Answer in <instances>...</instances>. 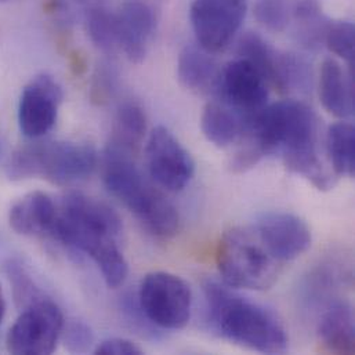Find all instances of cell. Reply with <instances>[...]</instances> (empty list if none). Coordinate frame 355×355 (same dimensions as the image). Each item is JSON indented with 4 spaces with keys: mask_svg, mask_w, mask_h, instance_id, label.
I'll return each instance as SVG.
<instances>
[{
    "mask_svg": "<svg viewBox=\"0 0 355 355\" xmlns=\"http://www.w3.org/2000/svg\"><path fill=\"white\" fill-rule=\"evenodd\" d=\"M318 116L304 103L284 100L267 104L250 116L239 141L252 147L261 159L281 153L285 166L311 181L318 189L335 185L318 154Z\"/></svg>",
    "mask_w": 355,
    "mask_h": 355,
    "instance_id": "6da1fadb",
    "label": "cell"
},
{
    "mask_svg": "<svg viewBox=\"0 0 355 355\" xmlns=\"http://www.w3.org/2000/svg\"><path fill=\"white\" fill-rule=\"evenodd\" d=\"M122 232L119 216L104 202L82 192H68L58 206L53 241L89 256L110 288L128 277V261L118 245Z\"/></svg>",
    "mask_w": 355,
    "mask_h": 355,
    "instance_id": "7a4b0ae2",
    "label": "cell"
},
{
    "mask_svg": "<svg viewBox=\"0 0 355 355\" xmlns=\"http://www.w3.org/2000/svg\"><path fill=\"white\" fill-rule=\"evenodd\" d=\"M207 320L223 338L264 354H282L288 335L279 320L266 307L253 303L227 285L205 284Z\"/></svg>",
    "mask_w": 355,
    "mask_h": 355,
    "instance_id": "3957f363",
    "label": "cell"
},
{
    "mask_svg": "<svg viewBox=\"0 0 355 355\" xmlns=\"http://www.w3.org/2000/svg\"><path fill=\"white\" fill-rule=\"evenodd\" d=\"M135 155L107 147L104 184L143 225L159 238L178 234L180 216L176 206L147 178L133 161Z\"/></svg>",
    "mask_w": 355,
    "mask_h": 355,
    "instance_id": "277c9868",
    "label": "cell"
},
{
    "mask_svg": "<svg viewBox=\"0 0 355 355\" xmlns=\"http://www.w3.org/2000/svg\"><path fill=\"white\" fill-rule=\"evenodd\" d=\"M97 168L93 146L72 141L36 143L19 148L8 165L12 180L43 178L57 185H71L90 178Z\"/></svg>",
    "mask_w": 355,
    "mask_h": 355,
    "instance_id": "5b68a950",
    "label": "cell"
},
{
    "mask_svg": "<svg viewBox=\"0 0 355 355\" xmlns=\"http://www.w3.org/2000/svg\"><path fill=\"white\" fill-rule=\"evenodd\" d=\"M216 261L227 286L250 291L270 289L282 267L253 228L227 231L218 242Z\"/></svg>",
    "mask_w": 355,
    "mask_h": 355,
    "instance_id": "8992f818",
    "label": "cell"
},
{
    "mask_svg": "<svg viewBox=\"0 0 355 355\" xmlns=\"http://www.w3.org/2000/svg\"><path fill=\"white\" fill-rule=\"evenodd\" d=\"M137 300L148 321L158 329L180 331L189 322L192 292L176 274L157 271L146 275Z\"/></svg>",
    "mask_w": 355,
    "mask_h": 355,
    "instance_id": "52a82bcc",
    "label": "cell"
},
{
    "mask_svg": "<svg viewBox=\"0 0 355 355\" xmlns=\"http://www.w3.org/2000/svg\"><path fill=\"white\" fill-rule=\"evenodd\" d=\"M10 328L6 346L11 354L49 355L57 349L64 331V317L58 306L42 297L22 309Z\"/></svg>",
    "mask_w": 355,
    "mask_h": 355,
    "instance_id": "ba28073f",
    "label": "cell"
},
{
    "mask_svg": "<svg viewBox=\"0 0 355 355\" xmlns=\"http://www.w3.org/2000/svg\"><path fill=\"white\" fill-rule=\"evenodd\" d=\"M248 11V0H193L191 24L198 42L210 54L223 51L238 33Z\"/></svg>",
    "mask_w": 355,
    "mask_h": 355,
    "instance_id": "9c48e42d",
    "label": "cell"
},
{
    "mask_svg": "<svg viewBox=\"0 0 355 355\" xmlns=\"http://www.w3.org/2000/svg\"><path fill=\"white\" fill-rule=\"evenodd\" d=\"M146 158L151 178L169 192L182 191L193 178L195 164L189 153L164 126L151 132Z\"/></svg>",
    "mask_w": 355,
    "mask_h": 355,
    "instance_id": "30bf717a",
    "label": "cell"
},
{
    "mask_svg": "<svg viewBox=\"0 0 355 355\" xmlns=\"http://www.w3.org/2000/svg\"><path fill=\"white\" fill-rule=\"evenodd\" d=\"M64 94L50 75L35 76L22 90L18 103L21 133L32 140L44 137L54 128Z\"/></svg>",
    "mask_w": 355,
    "mask_h": 355,
    "instance_id": "8fae6325",
    "label": "cell"
},
{
    "mask_svg": "<svg viewBox=\"0 0 355 355\" xmlns=\"http://www.w3.org/2000/svg\"><path fill=\"white\" fill-rule=\"evenodd\" d=\"M217 98L249 118L267 105L268 83L249 61L238 57L223 68Z\"/></svg>",
    "mask_w": 355,
    "mask_h": 355,
    "instance_id": "7c38bea8",
    "label": "cell"
},
{
    "mask_svg": "<svg viewBox=\"0 0 355 355\" xmlns=\"http://www.w3.org/2000/svg\"><path fill=\"white\" fill-rule=\"evenodd\" d=\"M253 230L270 253L282 264L300 257L313 242L307 223L292 213H266L259 217Z\"/></svg>",
    "mask_w": 355,
    "mask_h": 355,
    "instance_id": "4fadbf2b",
    "label": "cell"
},
{
    "mask_svg": "<svg viewBox=\"0 0 355 355\" xmlns=\"http://www.w3.org/2000/svg\"><path fill=\"white\" fill-rule=\"evenodd\" d=\"M115 26L118 50L129 61L143 62L155 32L153 7L144 0H125L115 12Z\"/></svg>",
    "mask_w": 355,
    "mask_h": 355,
    "instance_id": "5bb4252c",
    "label": "cell"
},
{
    "mask_svg": "<svg viewBox=\"0 0 355 355\" xmlns=\"http://www.w3.org/2000/svg\"><path fill=\"white\" fill-rule=\"evenodd\" d=\"M58 206L44 192L35 191L19 198L8 211L10 227L19 235L53 238Z\"/></svg>",
    "mask_w": 355,
    "mask_h": 355,
    "instance_id": "9a60e30c",
    "label": "cell"
},
{
    "mask_svg": "<svg viewBox=\"0 0 355 355\" xmlns=\"http://www.w3.org/2000/svg\"><path fill=\"white\" fill-rule=\"evenodd\" d=\"M220 65L200 46L188 44L180 53L178 76L181 85L199 96L218 97L221 83Z\"/></svg>",
    "mask_w": 355,
    "mask_h": 355,
    "instance_id": "2e32d148",
    "label": "cell"
},
{
    "mask_svg": "<svg viewBox=\"0 0 355 355\" xmlns=\"http://www.w3.org/2000/svg\"><path fill=\"white\" fill-rule=\"evenodd\" d=\"M320 98L324 108L336 118L347 119L354 114L353 73L346 75L335 58H327L321 67Z\"/></svg>",
    "mask_w": 355,
    "mask_h": 355,
    "instance_id": "e0dca14e",
    "label": "cell"
},
{
    "mask_svg": "<svg viewBox=\"0 0 355 355\" xmlns=\"http://www.w3.org/2000/svg\"><path fill=\"white\" fill-rule=\"evenodd\" d=\"M249 118L217 98L205 105L200 128L207 141L218 148H227L239 141Z\"/></svg>",
    "mask_w": 355,
    "mask_h": 355,
    "instance_id": "ac0fdd59",
    "label": "cell"
},
{
    "mask_svg": "<svg viewBox=\"0 0 355 355\" xmlns=\"http://www.w3.org/2000/svg\"><path fill=\"white\" fill-rule=\"evenodd\" d=\"M318 336L328 352L335 354H353L355 327L352 306L345 302L332 303L320 321Z\"/></svg>",
    "mask_w": 355,
    "mask_h": 355,
    "instance_id": "d6986e66",
    "label": "cell"
},
{
    "mask_svg": "<svg viewBox=\"0 0 355 355\" xmlns=\"http://www.w3.org/2000/svg\"><path fill=\"white\" fill-rule=\"evenodd\" d=\"M147 133V118L143 108L135 103L119 107L108 147L135 155Z\"/></svg>",
    "mask_w": 355,
    "mask_h": 355,
    "instance_id": "ffe728a7",
    "label": "cell"
},
{
    "mask_svg": "<svg viewBox=\"0 0 355 355\" xmlns=\"http://www.w3.org/2000/svg\"><path fill=\"white\" fill-rule=\"evenodd\" d=\"M293 19L295 35L302 46L314 49L324 42L328 21L321 0H289V21Z\"/></svg>",
    "mask_w": 355,
    "mask_h": 355,
    "instance_id": "44dd1931",
    "label": "cell"
},
{
    "mask_svg": "<svg viewBox=\"0 0 355 355\" xmlns=\"http://www.w3.org/2000/svg\"><path fill=\"white\" fill-rule=\"evenodd\" d=\"M270 85L282 94L309 93L313 86L311 65L302 55L277 50Z\"/></svg>",
    "mask_w": 355,
    "mask_h": 355,
    "instance_id": "7402d4cb",
    "label": "cell"
},
{
    "mask_svg": "<svg viewBox=\"0 0 355 355\" xmlns=\"http://www.w3.org/2000/svg\"><path fill=\"white\" fill-rule=\"evenodd\" d=\"M327 150L334 172L353 178L355 173V129L349 122L334 123L328 129Z\"/></svg>",
    "mask_w": 355,
    "mask_h": 355,
    "instance_id": "603a6c76",
    "label": "cell"
},
{
    "mask_svg": "<svg viewBox=\"0 0 355 355\" xmlns=\"http://www.w3.org/2000/svg\"><path fill=\"white\" fill-rule=\"evenodd\" d=\"M86 26L94 46L104 53L118 50L115 12L101 4L90 6L86 11Z\"/></svg>",
    "mask_w": 355,
    "mask_h": 355,
    "instance_id": "cb8c5ba5",
    "label": "cell"
},
{
    "mask_svg": "<svg viewBox=\"0 0 355 355\" xmlns=\"http://www.w3.org/2000/svg\"><path fill=\"white\" fill-rule=\"evenodd\" d=\"M236 53L239 58L249 61L270 85L277 55L275 49H272L260 35L254 32H246L238 42Z\"/></svg>",
    "mask_w": 355,
    "mask_h": 355,
    "instance_id": "d4e9b609",
    "label": "cell"
},
{
    "mask_svg": "<svg viewBox=\"0 0 355 355\" xmlns=\"http://www.w3.org/2000/svg\"><path fill=\"white\" fill-rule=\"evenodd\" d=\"M324 42L327 47L340 58H343L353 72L354 65V24L350 21H338L329 22Z\"/></svg>",
    "mask_w": 355,
    "mask_h": 355,
    "instance_id": "484cf974",
    "label": "cell"
},
{
    "mask_svg": "<svg viewBox=\"0 0 355 355\" xmlns=\"http://www.w3.org/2000/svg\"><path fill=\"white\" fill-rule=\"evenodd\" d=\"M6 271L12 286L15 302L19 307L24 309L31 303L43 297V295L35 285L31 274L28 272V270L24 267L21 261L10 260L6 266Z\"/></svg>",
    "mask_w": 355,
    "mask_h": 355,
    "instance_id": "4316f807",
    "label": "cell"
},
{
    "mask_svg": "<svg viewBox=\"0 0 355 355\" xmlns=\"http://www.w3.org/2000/svg\"><path fill=\"white\" fill-rule=\"evenodd\" d=\"M254 17L271 32H284L289 25V0H254Z\"/></svg>",
    "mask_w": 355,
    "mask_h": 355,
    "instance_id": "83f0119b",
    "label": "cell"
},
{
    "mask_svg": "<svg viewBox=\"0 0 355 355\" xmlns=\"http://www.w3.org/2000/svg\"><path fill=\"white\" fill-rule=\"evenodd\" d=\"M62 336L67 350L73 354H85L90 352L94 345V334L83 321L73 320L65 324Z\"/></svg>",
    "mask_w": 355,
    "mask_h": 355,
    "instance_id": "f1b7e54d",
    "label": "cell"
},
{
    "mask_svg": "<svg viewBox=\"0 0 355 355\" xmlns=\"http://www.w3.org/2000/svg\"><path fill=\"white\" fill-rule=\"evenodd\" d=\"M122 311L125 313L126 321L133 329H137L143 335H155V327L148 321L143 313L137 297L125 296L122 302Z\"/></svg>",
    "mask_w": 355,
    "mask_h": 355,
    "instance_id": "f546056e",
    "label": "cell"
},
{
    "mask_svg": "<svg viewBox=\"0 0 355 355\" xmlns=\"http://www.w3.org/2000/svg\"><path fill=\"white\" fill-rule=\"evenodd\" d=\"M97 355H140L143 350L133 342L122 338H112L101 342L96 349Z\"/></svg>",
    "mask_w": 355,
    "mask_h": 355,
    "instance_id": "4dcf8cb0",
    "label": "cell"
},
{
    "mask_svg": "<svg viewBox=\"0 0 355 355\" xmlns=\"http://www.w3.org/2000/svg\"><path fill=\"white\" fill-rule=\"evenodd\" d=\"M4 314H6V300H4L3 291H1V285H0V324L3 322Z\"/></svg>",
    "mask_w": 355,
    "mask_h": 355,
    "instance_id": "1f68e13d",
    "label": "cell"
},
{
    "mask_svg": "<svg viewBox=\"0 0 355 355\" xmlns=\"http://www.w3.org/2000/svg\"><path fill=\"white\" fill-rule=\"evenodd\" d=\"M61 3H64V4H67V3H72V4H92V6H94V3H93V0H60Z\"/></svg>",
    "mask_w": 355,
    "mask_h": 355,
    "instance_id": "d6a6232c",
    "label": "cell"
},
{
    "mask_svg": "<svg viewBox=\"0 0 355 355\" xmlns=\"http://www.w3.org/2000/svg\"><path fill=\"white\" fill-rule=\"evenodd\" d=\"M0 154H1V144H0Z\"/></svg>",
    "mask_w": 355,
    "mask_h": 355,
    "instance_id": "836d02e7",
    "label": "cell"
},
{
    "mask_svg": "<svg viewBox=\"0 0 355 355\" xmlns=\"http://www.w3.org/2000/svg\"><path fill=\"white\" fill-rule=\"evenodd\" d=\"M0 1H8V0H0Z\"/></svg>",
    "mask_w": 355,
    "mask_h": 355,
    "instance_id": "e575fe53",
    "label": "cell"
}]
</instances>
